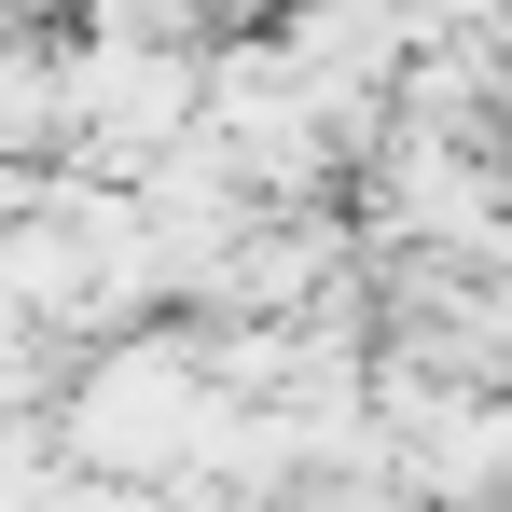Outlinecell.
Masks as SVG:
<instances>
[{
    "label": "cell",
    "mask_w": 512,
    "mask_h": 512,
    "mask_svg": "<svg viewBox=\"0 0 512 512\" xmlns=\"http://www.w3.org/2000/svg\"><path fill=\"white\" fill-rule=\"evenodd\" d=\"M222 388L194 374V346L180 333H125L84 360V388H70V416H56V457L70 471H111V485H153V471H194L208 443H222Z\"/></svg>",
    "instance_id": "cell-1"
},
{
    "label": "cell",
    "mask_w": 512,
    "mask_h": 512,
    "mask_svg": "<svg viewBox=\"0 0 512 512\" xmlns=\"http://www.w3.org/2000/svg\"><path fill=\"white\" fill-rule=\"evenodd\" d=\"M28 139H56V56H42V42H0V167H14Z\"/></svg>",
    "instance_id": "cell-3"
},
{
    "label": "cell",
    "mask_w": 512,
    "mask_h": 512,
    "mask_svg": "<svg viewBox=\"0 0 512 512\" xmlns=\"http://www.w3.org/2000/svg\"><path fill=\"white\" fill-rule=\"evenodd\" d=\"M388 222H416V236H485L499 222V194H485V153H471V125H402L388 139V194H374Z\"/></svg>",
    "instance_id": "cell-2"
}]
</instances>
